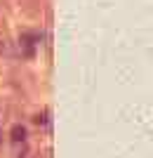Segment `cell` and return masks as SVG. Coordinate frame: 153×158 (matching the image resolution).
<instances>
[]
</instances>
